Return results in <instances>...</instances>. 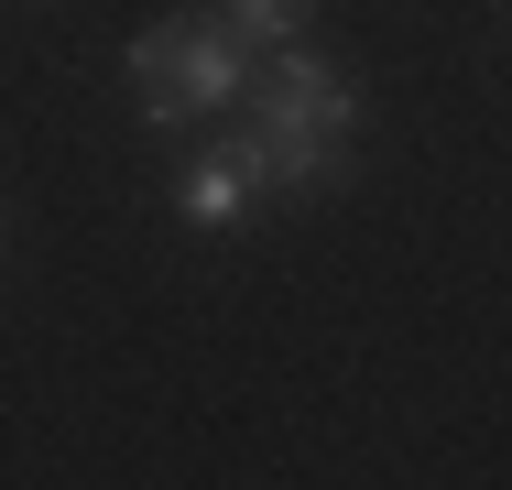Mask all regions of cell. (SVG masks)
<instances>
[{
    "mask_svg": "<svg viewBox=\"0 0 512 490\" xmlns=\"http://www.w3.org/2000/svg\"><path fill=\"white\" fill-rule=\"evenodd\" d=\"M218 22H229L251 55H273V44H306L316 33V0H218Z\"/></svg>",
    "mask_w": 512,
    "mask_h": 490,
    "instance_id": "obj_5",
    "label": "cell"
},
{
    "mask_svg": "<svg viewBox=\"0 0 512 490\" xmlns=\"http://www.w3.org/2000/svg\"><path fill=\"white\" fill-rule=\"evenodd\" d=\"M131 88H142V131H186L207 109H240L251 44L218 11H164V22L131 33Z\"/></svg>",
    "mask_w": 512,
    "mask_h": 490,
    "instance_id": "obj_1",
    "label": "cell"
},
{
    "mask_svg": "<svg viewBox=\"0 0 512 490\" xmlns=\"http://www.w3.org/2000/svg\"><path fill=\"white\" fill-rule=\"evenodd\" d=\"M273 196H338L360 175V131H251Z\"/></svg>",
    "mask_w": 512,
    "mask_h": 490,
    "instance_id": "obj_4",
    "label": "cell"
},
{
    "mask_svg": "<svg viewBox=\"0 0 512 490\" xmlns=\"http://www.w3.org/2000/svg\"><path fill=\"white\" fill-rule=\"evenodd\" d=\"M251 131H360V77L327 66L316 44H273V66L240 88Z\"/></svg>",
    "mask_w": 512,
    "mask_h": 490,
    "instance_id": "obj_2",
    "label": "cell"
},
{
    "mask_svg": "<svg viewBox=\"0 0 512 490\" xmlns=\"http://www.w3.org/2000/svg\"><path fill=\"white\" fill-rule=\"evenodd\" d=\"M251 196H262V142H251V131H229L218 153H197V164L175 175V218L218 240V229H240V218H251Z\"/></svg>",
    "mask_w": 512,
    "mask_h": 490,
    "instance_id": "obj_3",
    "label": "cell"
}]
</instances>
